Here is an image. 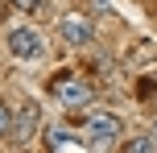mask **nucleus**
I'll return each mask as SVG.
<instances>
[{
  "instance_id": "20e7f679",
  "label": "nucleus",
  "mask_w": 157,
  "mask_h": 153,
  "mask_svg": "<svg viewBox=\"0 0 157 153\" xmlns=\"http://www.w3.org/2000/svg\"><path fill=\"white\" fill-rule=\"evenodd\" d=\"M58 29H62V37L71 41V46H87V41H91V21H87L83 13L62 17V21H58Z\"/></svg>"
},
{
  "instance_id": "1a4fd4ad",
  "label": "nucleus",
  "mask_w": 157,
  "mask_h": 153,
  "mask_svg": "<svg viewBox=\"0 0 157 153\" xmlns=\"http://www.w3.org/2000/svg\"><path fill=\"white\" fill-rule=\"evenodd\" d=\"M153 141H157V128H153Z\"/></svg>"
},
{
  "instance_id": "0eeeda50",
  "label": "nucleus",
  "mask_w": 157,
  "mask_h": 153,
  "mask_svg": "<svg viewBox=\"0 0 157 153\" xmlns=\"http://www.w3.org/2000/svg\"><path fill=\"white\" fill-rule=\"evenodd\" d=\"M8 128H13V112H8V104L0 99V137H4Z\"/></svg>"
},
{
  "instance_id": "f03ea898",
  "label": "nucleus",
  "mask_w": 157,
  "mask_h": 153,
  "mask_svg": "<svg viewBox=\"0 0 157 153\" xmlns=\"http://www.w3.org/2000/svg\"><path fill=\"white\" fill-rule=\"evenodd\" d=\"M4 46H8V54L21 58V62H37V58L46 54V37H41L37 29H29V25H17V29H8Z\"/></svg>"
},
{
  "instance_id": "423d86ee",
  "label": "nucleus",
  "mask_w": 157,
  "mask_h": 153,
  "mask_svg": "<svg viewBox=\"0 0 157 153\" xmlns=\"http://www.w3.org/2000/svg\"><path fill=\"white\" fill-rule=\"evenodd\" d=\"M124 153H157V141H153V137H132Z\"/></svg>"
},
{
  "instance_id": "f257e3e1",
  "label": "nucleus",
  "mask_w": 157,
  "mask_h": 153,
  "mask_svg": "<svg viewBox=\"0 0 157 153\" xmlns=\"http://www.w3.org/2000/svg\"><path fill=\"white\" fill-rule=\"evenodd\" d=\"M120 132H124V120L116 112H91L83 120V141L91 149H112L120 141Z\"/></svg>"
},
{
  "instance_id": "39448f33",
  "label": "nucleus",
  "mask_w": 157,
  "mask_h": 153,
  "mask_svg": "<svg viewBox=\"0 0 157 153\" xmlns=\"http://www.w3.org/2000/svg\"><path fill=\"white\" fill-rule=\"evenodd\" d=\"M17 141H29L33 132H37V104H25L21 108V120H17V128H8Z\"/></svg>"
},
{
  "instance_id": "7ed1b4c3",
  "label": "nucleus",
  "mask_w": 157,
  "mask_h": 153,
  "mask_svg": "<svg viewBox=\"0 0 157 153\" xmlns=\"http://www.w3.org/2000/svg\"><path fill=\"white\" fill-rule=\"evenodd\" d=\"M54 99L66 104V108H83V104H91V87L83 79H58L54 83Z\"/></svg>"
},
{
  "instance_id": "6e6552de",
  "label": "nucleus",
  "mask_w": 157,
  "mask_h": 153,
  "mask_svg": "<svg viewBox=\"0 0 157 153\" xmlns=\"http://www.w3.org/2000/svg\"><path fill=\"white\" fill-rule=\"evenodd\" d=\"M41 4H46V0H13V8H21V13H37Z\"/></svg>"
}]
</instances>
